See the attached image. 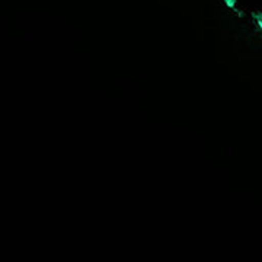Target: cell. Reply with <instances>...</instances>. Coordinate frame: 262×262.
<instances>
[{"instance_id": "cell-1", "label": "cell", "mask_w": 262, "mask_h": 262, "mask_svg": "<svg viewBox=\"0 0 262 262\" xmlns=\"http://www.w3.org/2000/svg\"><path fill=\"white\" fill-rule=\"evenodd\" d=\"M252 18L256 22L258 28L262 31V12H255V13H252Z\"/></svg>"}, {"instance_id": "cell-2", "label": "cell", "mask_w": 262, "mask_h": 262, "mask_svg": "<svg viewBox=\"0 0 262 262\" xmlns=\"http://www.w3.org/2000/svg\"><path fill=\"white\" fill-rule=\"evenodd\" d=\"M225 3L227 5V8L234 9V8H236V3H237V0H225Z\"/></svg>"}]
</instances>
